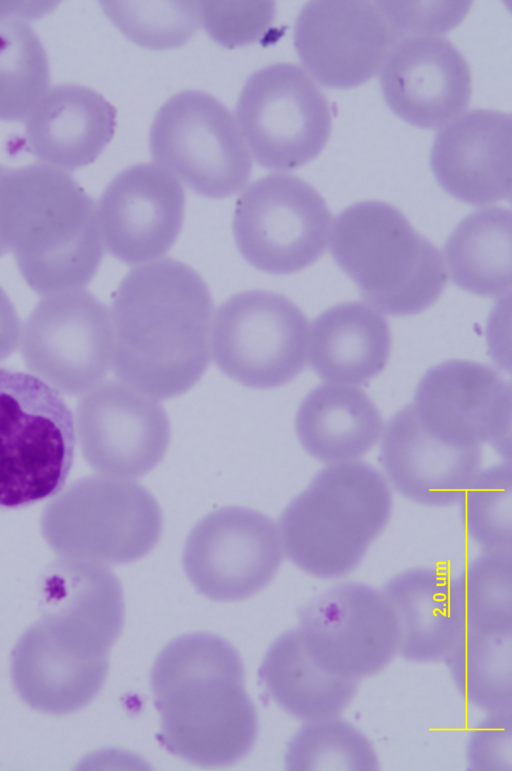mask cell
<instances>
[{
    "label": "cell",
    "instance_id": "cell-4",
    "mask_svg": "<svg viewBox=\"0 0 512 771\" xmlns=\"http://www.w3.org/2000/svg\"><path fill=\"white\" fill-rule=\"evenodd\" d=\"M391 493L372 466L350 461L322 469L284 509L280 536L289 559L323 579L352 571L385 527Z\"/></svg>",
    "mask_w": 512,
    "mask_h": 771
},
{
    "label": "cell",
    "instance_id": "cell-27",
    "mask_svg": "<svg viewBox=\"0 0 512 771\" xmlns=\"http://www.w3.org/2000/svg\"><path fill=\"white\" fill-rule=\"evenodd\" d=\"M295 429L302 447L322 462L356 461L382 431L372 400L349 385L322 384L310 391L296 413Z\"/></svg>",
    "mask_w": 512,
    "mask_h": 771
},
{
    "label": "cell",
    "instance_id": "cell-7",
    "mask_svg": "<svg viewBox=\"0 0 512 771\" xmlns=\"http://www.w3.org/2000/svg\"><path fill=\"white\" fill-rule=\"evenodd\" d=\"M154 496L135 481L88 476L58 493L41 516V533L60 557L123 564L148 554L162 532Z\"/></svg>",
    "mask_w": 512,
    "mask_h": 771
},
{
    "label": "cell",
    "instance_id": "cell-37",
    "mask_svg": "<svg viewBox=\"0 0 512 771\" xmlns=\"http://www.w3.org/2000/svg\"><path fill=\"white\" fill-rule=\"evenodd\" d=\"M397 43L405 38L436 35L457 25L470 7L469 1H380Z\"/></svg>",
    "mask_w": 512,
    "mask_h": 771
},
{
    "label": "cell",
    "instance_id": "cell-41",
    "mask_svg": "<svg viewBox=\"0 0 512 771\" xmlns=\"http://www.w3.org/2000/svg\"><path fill=\"white\" fill-rule=\"evenodd\" d=\"M4 169H5V166H3V165H0V175L2 174V172L4 171ZM7 252H8V251H7V249L5 248V246H4V245H3V244L0 242V257H1L2 255L6 254Z\"/></svg>",
    "mask_w": 512,
    "mask_h": 771
},
{
    "label": "cell",
    "instance_id": "cell-33",
    "mask_svg": "<svg viewBox=\"0 0 512 771\" xmlns=\"http://www.w3.org/2000/svg\"><path fill=\"white\" fill-rule=\"evenodd\" d=\"M286 763L293 770H375L368 739L336 717L307 722L289 743Z\"/></svg>",
    "mask_w": 512,
    "mask_h": 771
},
{
    "label": "cell",
    "instance_id": "cell-14",
    "mask_svg": "<svg viewBox=\"0 0 512 771\" xmlns=\"http://www.w3.org/2000/svg\"><path fill=\"white\" fill-rule=\"evenodd\" d=\"M297 627L310 654L337 674L360 679L381 671L399 652L396 615L383 592L347 582L312 598Z\"/></svg>",
    "mask_w": 512,
    "mask_h": 771
},
{
    "label": "cell",
    "instance_id": "cell-20",
    "mask_svg": "<svg viewBox=\"0 0 512 771\" xmlns=\"http://www.w3.org/2000/svg\"><path fill=\"white\" fill-rule=\"evenodd\" d=\"M511 155V116L476 109L437 133L430 165L449 195L479 206L511 199Z\"/></svg>",
    "mask_w": 512,
    "mask_h": 771
},
{
    "label": "cell",
    "instance_id": "cell-24",
    "mask_svg": "<svg viewBox=\"0 0 512 771\" xmlns=\"http://www.w3.org/2000/svg\"><path fill=\"white\" fill-rule=\"evenodd\" d=\"M398 622L399 652L414 662L445 659L465 622L455 580L427 568L404 571L383 589Z\"/></svg>",
    "mask_w": 512,
    "mask_h": 771
},
{
    "label": "cell",
    "instance_id": "cell-22",
    "mask_svg": "<svg viewBox=\"0 0 512 771\" xmlns=\"http://www.w3.org/2000/svg\"><path fill=\"white\" fill-rule=\"evenodd\" d=\"M40 602V618L101 650L122 631V587L105 564L61 557L42 575Z\"/></svg>",
    "mask_w": 512,
    "mask_h": 771
},
{
    "label": "cell",
    "instance_id": "cell-12",
    "mask_svg": "<svg viewBox=\"0 0 512 771\" xmlns=\"http://www.w3.org/2000/svg\"><path fill=\"white\" fill-rule=\"evenodd\" d=\"M19 343L31 372L59 393L79 395L99 384L111 365V314L83 288L47 295L26 320Z\"/></svg>",
    "mask_w": 512,
    "mask_h": 771
},
{
    "label": "cell",
    "instance_id": "cell-5",
    "mask_svg": "<svg viewBox=\"0 0 512 771\" xmlns=\"http://www.w3.org/2000/svg\"><path fill=\"white\" fill-rule=\"evenodd\" d=\"M330 248L366 302L389 315L424 311L447 281L437 248L385 202L364 201L343 210L333 222Z\"/></svg>",
    "mask_w": 512,
    "mask_h": 771
},
{
    "label": "cell",
    "instance_id": "cell-29",
    "mask_svg": "<svg viewBox=\"0 0 512 771\" xmlns=\"http://www.w3.org/2000/svg\"><path fill=\"white\" fill-rule=\"evenodd\" d=\"M444 257L451 280L470 293L498 297L512 282V214L484 208L465 217L448 237Z\"/></svg>",
    "mask_w": 512,
    "mask_h": 771
},
{
    "label": "cell",
    "instance_id": "cell-32",
    "mask_svg": "<svg viewBox=\"0 0 512 771\" xmlns=\"http://www.w3.org/2000/svg\"><path fill=\"white\" fill-rule=\"evenodd\" d=\"M466 627L512 631L511 550L485 551L455 580Z\"/></svg>",
    "mask_w": 512,
    "mask_h": 771
},
{
    "label": "cell",
    "instance_id": "cell-28",
    "mask_svg": "<svg viewBox=\"0 0 512 771\" xmlns=\"http://www.w3.org/2000/svg\"><path fill=\"white\" fill-rule=\"evenodd\" d=\"M259 676L284 711L306 722L338 716L358 688V680L322 666L308 651L297 628L271 644Z\"/></svg>",
    "mask_w": 512,
    "mask_h": 771
},
{
    "label": "cell",
    "instance_id": "cell-11",
    "mask_svg": "<svg viewBox=\"0 0 512 771\" xmlns=\"http://www.w3.org/2000/svg\"><path fill=\"white\" fill-rule=\"evenodd\" d=\"M241 134L270 170L301 167L320 154L331 132L328 103L300 67L278 63L253 73L236 106Z\"/></svg>",
    "mask_w": 512,
    "mask_h": 771
},
{
    "label": "cell",
    "instance_id": "cell-9",
    "mask_svg": "<svg viewBox=\"0 0 512 771\" xmlns=\"http://www.w3.org/2000/svg\"><path fill=\"white\" fill-rule=\"evenodd\" d=\"M309 326L303 312L273 291L247 290L217 309L210 346L218 368L255 389L282 386L304 368Z\"/></svg>",
    "mask_w": 512,
    "mask_h": 771
},
{
    "label": "cell",
    "instance_id": "cell-35",
    "mask_svg": "<svg viewBox=\"0 0 512 771\" xmlns=\"http://www.w3.org/2000/svg\"><path fill=\"white\" fill-rule=\"evenodd\" d=\"M461 499L463 519L469 535L485 551L511 550L510 460L479 471Z\"/></svg>",
    "mask_w": 512,
    "mask_h": 771
},
{
    "label": "cell",
    "instance_id": "cell-21",
    "mask_svg": "<svg viewBox=\"0 0 512 771\" xmlns=\"http://www.w3.org/2000/svg\"><path fill=\"white\" fill-rule=\"evenodd\" d=\"M380 461L402 495L421 504L446 506L461 500L479 472L481 449L444 442L407 405L384 429Z\"/></svg>",
    "mask_w": 512,
    "mask_h": 771
},
{
    "label": "cell",
    "instance_id": "cell-31",
    "mask_svg": "<svg viewBox=\"0 0 512 771\" xmlns=\"http://www.w3.org/2000/svg\"><path fill=\"white\" fill-rule=\"evenodd\" d=\"M46 51L20 18L0 20V121L26 120L49 90Z\"/></svg>",
    "mask_w": 512,
    "mask_h": 771
},
{
    "label": "cell",
    "instance_id": "cell-23",
    "mask_svg": "<svg viewBox=\"0 0 512 771\" xmlns=\"http://www.w3.org/2000/svg\"><path fill=\"white\" fill-rule=\"evenodd\" d=\"M115 108L75 84L49 89L26 119L29 151L44 164L72 171L92 163L114 135Z\"/></svg>",
    "mask_w": 512,
    "mask_h": 771
},
{
    "label": "cell",
    "instance_id": "cell-19",
    "mask_svg": "<svg viewBox=\"0 0 512 771\" xmlns=\"http://www.w3.org/2000/svg\"><path fill=\"white\" fill-rule=\"evenodd\" d=\"M380 86L389 108L423 129L458 118L471 96L466 60L450 41L436 35L396 43L381 67Z\"/></svg>",
    "mask_w": 512,
    "mask_h": 771
},
{
    "label": "cell",
    "instance_id": "cell-39",
    "mask_svg": "<svg viewBox=\"0 0 512 771\" xmlns=\"http://www.w3.org/2000/svg\"><path fill=\"white\" fill-rule=\"evenodd\" d=\"M20 337V320L12 302L0 287V361L15 351Z\"/></svg>",
    "mask_w": 512,
    "mask_h": 771
},
{
    "label": "cell",
    "instance_id": "cell-8",
    "mask_svg": "<svg viewBox=\"0 0 512 771\" xmlns=\"http://www.w3.org/2000/svg\"><path fill=\"white\" fill-rule=\"evenodd\" d=\"M156 165L197 194L220 199L241 190L251 173V158L230 111L201 91L172 96L158 111L150 130Z\"/></svg>",
    "mask_w": 512,
    "mask_h": 771
},
{
    "label": "cell",
    "instance_id": "cell-15",
    "mask_svg": "<svg viewBox=\"0 0 512 771\" xmlns=\"http://www.w3.org/2000/svg\"><path fill=\"white\" fill-rule=\"evenodd\" d=\"M76 430L82 454L108 476L145 475L162 460L170 441L165 409L118 381L97 384L79 400Z\"/></svg>",
    "mask_w": 512,
    "mask_h": 771
},
{
    "label": "cell",
    "instance_id": "cell-6",
    "mask_svg": "<svg viewBox=\"0 0 512 771\" xmlns=\"http://www.w3.org/2000/svg\"><path fill=\"white\" fill-rule=\"evenodd\" d=\"M75 445L73 414L60 393L35 375L0 368V507L58 494Z\"/></svg>",
    "mask_w": 512,
    "mask_h": 771
},
{
    "label": "cell",
    "instance_id": "cell-26",
    "mask_svg": "<svg viewBox=\"0 0 512 771\" xmlns=\"http://www.w3.org/2000/svg\"><path fill=\"white\" fill-rule=\"evenodd\" d=\"M109 661H96L56 650L32 627L11 653V678L31 708L67 714L86 706L100 691Z\"/></svg>",
    "mask_w": 512,
    "mask_h": 771
},
{
    "label": "cell",
    "instance_id": "cell-38",
    "mask_svg": "<svg viewBox=\"0 0 512 771\" xmlns=\"http://www.w3.org/2000/svg\"><path fill=\"white\" fill-rule=\"evenodd\" d=\"M511 712L490 713L474 730L468 760L475 770L511 769Z\"/></svg>",
    "mask_w": 512,
    "mask_h": 771
},
{
    "label": "cell",
    "instance_id": "cell-16",
    "mask_svg": "<svg viewBox=\"0 0 512 771\" xmlns=\"http://www.w3.org/2000/svg\"><path fill=\"white\" fill-rule=\"evenodd\" d=\"M397 43L380 1H312L294 29L299 59L320 84L347 89L376 74Z\"/></svg>",
    "mask_w": 512,
    "mask_h": 771
},
{
    "label": "cell",
    "instance_id": "cell-30",
    "mask_svg": "<svg viewBox=\"0 0 512 771\" xmlns=\"http://www.w3.org/2000/svg\"><path fill=\"white\" fill-rule=\"evenodd\" d=\"M445 660L457 688L471 704L489 714L511 712L512 631L464 626Z\"/></svg>",
    "mask_w": 512,
    "mask_h": 771
},
{
    "label": "cell",
    "instance_id": "cell-36",
    "mask_svg": "<svg viewBox=\"0 0 512 771\" xmlns=\"http://www.w3.org/2000/svg\"><path fill=\"white\" fill-rule=\"evenodd\" d=\"M200 21L210 37L233 48L258 40L266 34L275 16L271 1L199 2Z\"/></svg>",
    "mask_w": 512,
    "mask_h": 771
},
{
    "label": "cell",
    "instance_id": "cell-10",
    "mask_svg": "<svg viewBox=\"0 0 512 771\" xmlns=\"http://www.w3.org/2000/svg\"><path fill=\"white\" fill-rule=\"evenodd\" d=\"M331 215L321 195L290 174H270L238 197L233 235L243 258L275 275L298 272L325 251Z\"/></svg>",
    "mask_w": 512,
    "mask_h": 771
},
{
    "label": "cell",
    "instance_id": "cell-17",
    "mask_svg": "<svg viewBox=\"0 0 512 771\" xmlns=\"http://www.w3.org/2000/svg\"><path fill=\"white\" fill-rule=\"evenodd\" d=\"M424 426L459 447L491 444L510 457L511 386L492 368L450 360L429 369L411 404Z\"/></svg>",
    "mask_w": 512,
    "mask_h": 771
},
{
    "label": "cell",
    "instance_id": "cell-2",
    "mask_svg": "<svg viewBox=\"0 0 512 771\" xmlns=\"http://www.w3.org/2000/svg\"><path fill=\"white\" fill-rule=\"evenodd\" d=\"M160 714L159 739L194 764L234 763L254 745L257 713L244 688L235 648L221 637L190 633L169 642L150 674Z\"/></svg>",
    "mask_w": 512,
    "mask_h": 771
},
{
    "label": "cell",
    "instance_id": "cell-34",
    "mask_svg": "<svg viewBox=\"0 0 512 771\" xmlns=\"http://www.w3.org/2000/svg\"><path fill=\"white\" fill-rule=\"evenodd\" d=\"M101 6L127 38L153 50L186 43L200 22L194 1H102Z\"/></svg>",
    "mask_w": 512,
    "mask_h": 771
},
{
    "label": "cell",
    "instance_id": "cell-13",
    "mask_svg": "<svg viewBox=\"0 0 512 771\" xmlns=\"http://www.w3.org/2000/svg\"><path fill=\"white\" fill-rule=\"evenodd\" d=\"M283 544L274 521L254 509H216L191 529L184 545V571L204 596L242 600L262 590L275 576Z\"/></svg>",
    "mask_w": 512,
    "mask_h": 771
},
{
    "label": "cell",
    "instance_id": "cell-18",
    "mask_svg": "<svg viewBox=\"0 0 512 771\" xmlns=\"http://www.w3.org/2000/svg\"><path fill=\"white\" fill-rule=\"evenodd\" d=\"M179 181L156 164H137L107 185L98 206L102 239L118 260L136 265L165 255L184 220Z\"/></svg>",
    "mask_w": 512,
    "mask_h": 771
},
{
    "label": "cell",
    "instance_id": "cell-40",
    "mask_svg": "<svg viewBox=\"0 0 512 771\" xmlns=\"http://www.w3.org/2000/svg\"><path fill=\"white\" fill-rule=\"evenodd\" d=\"M55 3L0 2V20L16 17H38L52 9Z\"/></svg>",
    "mask_w": 512,
    "mask_h": 771
},
{
    "label": "cell",
    "instance_id": "cell-1",
    "mask_svg": "<svg viewBox=\"0 0 512 771\" xmlns=\"http://www.w3.org/2000/svg\"><path fill=\"white\" fill-rule=\"evenodd\" d=\"M212 315L210 290L187 264L165 258L130 270L112 301L114 374L152 398L185 393L209 365Z\"/></svg>",
    "mask_w": 512,
    "mask_h": 771
},
{
    "label": "cell",
    "instance_id": "cell-25",
    "mask_svg": "<svg viewBox=\"0 0 512 771\" xmlns=\"http://www.w3.org/2000/svg\"><path fill=\"white\" fill-rule=\"evenodd\" d=\"M391 334L384 317L370 305L347 302L320 314L308 337L313 370L332 384L360 385L385 367Z\"/></svg>",
    "mask_w": 512,
    "mask_h": 771
},
{
    "label": "cell",
    "instance_id": "cell-3",
    "mask_svg": "<svg viewBox=\"0 0 512 771\" xmlns=\"http://www.w3.org/2000/svg\"><path fill=\"white\" fill-rule=\"evenodd\" d=\"M0 242L40 295L82 289L104 253L97 206L65 171L44 163L0 175Z\"/></svg>",
    "mask_w": 512,
    "mask_h": 771
}]
</instances>
